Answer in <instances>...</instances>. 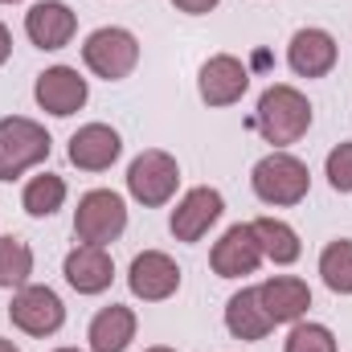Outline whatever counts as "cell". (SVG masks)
<instances>
[{
	"label": "cell",
	"instance_id": "1",
	"mask_svg": "<svg viewBox=\"0 0 352 352\" xmlns=\"http://www.w3.org/2000/svg\"><path fill=\"white\" fill-rule=\"evenodd\" d=\"M254 127H258V135H263L266 144H274V148L299 144L307 135V127H311V102H307V94L287 87V82L266 87L263 98H258V111H254Z\"/></svg>",
	"mask_w": 352,
	"mask_h": 352
},
{
	"label": "cell",
	"instance_id": "2",
	"mask_svg": "<svg viewBox=\"0 0 352 352\" xmlns=\"http://www.w3.org/2000/svg\"><path fill=\"white\" fill-rule=\"evenodd\" d=\"M250 188H254V197H258L263 205L291 209V205H299V201L311 192V173H307V164H303L299 156L274 148V152H266L263 160L254 164Z\"/></svg>",
	"mask_w": 352,
	"mask_h": 352
},
{
	"label": "cell",
	"instance_id": "3",
	"mask_svg": "<svg viewBox=\"0 0 352 352\" xmlns=\"http://www.w3.org/2000/svg\"><path fill=\"white\" fill-rule=\"evenodd\" d=\"M50 148H54V140L37 119H25V115L0 119V180H16L29 168L45 164Z\"/></svg>",
	"mask_w": 352,
	"mask_h": 352
},
{
	"label": "cell",
	"instance_id": "4",
	"mask_svg": "<svg viewBox=\"0 0 352 352\" xmlns=\"http://www.w3.org/2000/svg\"><path fill=\"white\" fill-rule=\"evenodd\" d=\"M82 62L94 78L102 82H123L140 66V37L123 25H102L82 41Z\"/></svg>",
	"mask_w": 352,
	"mask_h": 352
},
{
	"label": "cell",
	"instance_id": "5",
	"mask_svg": "<svg viewBox=\"0 0 352 352\" xmlns=\"http://www.w3.org/2000/svg\"><path fill=\"white\" fill-rule=\"evenodd\" d=\"M127 230V201L115 188H90L74 209V238L82 246H111Z\"/></svg>",
	"mask_w": 352,
	"mask_h": 352
},
{
	"label": "cell",
	"instance_id": "6",
	"mask_svg": "<svg viewBox=\"0 0 352 352\" xmlns=\"http://www.w3.org/2000/svg\"><path fill=\"white\" fill-rule=\"evenodd\" d=\"M176 188H180V164H176V156L160 152V148H148L127 164V192L144 209L168 205L176 197Z\"/></svg>",
	"mask_w": 352,
	"mask_h": 352
},
{
	"label": "cell",
	"instance_id": "7",
	"mask_svg": "<svg viewBox=\"0 0 352 352\" xmlns=\"http://www.w3.org/2000/svg\"><path fill=\"white\" fill-rule=\"evenodd\" d=\"M8 320H12V328H21L25 336H54V332H62V324H66V303H62V295H58L54 287L25 283L21 291H12Z\"/></svg>",
	"mask_w": 352,
	"mask_h": 352
},
{
	"label": "cell",
	"instance_id": "8",
	"mask_svg": "<svg viewBox=\"0 0 352 352\" xmlns=\"http://www.w3.org/2000/svg\"><path fill=\"white\" fill-rule=\"evenodd\" d=\"M226 213V197L209 184H197L188 188L180 201H176L173 217H168V230H173L176 242H201Z\"/></svg>",
	"mask_w": 352,
	"mask_h": 352
},
{
	"label": "cell",
	"instance_id": "9",
	"mask_svg": "<svg viewBox=\"0 0 352 352\" xmlns=\"http://www.w3.org/2000/svg\"><path fill=\"white\" fill-rule=\"evenodd\" d=\"M33 98H37V107H41L45 115H54V119H70V115H78V111L87 107L90 87H87V78H82L74 66H50V70L37 74V82H33Z\"/></svg>",
	"mask_w": 352,
	"mask_h": 352
},
{
	"label": "cell",
	"instance_id": "10",
	"mask_svg": "<svg viewBox=\"0 0 352 352\" xmlns=\"http://www.w3.org/2000/svg\"><path fill=\"white\" fill-rule=\"evenodd\" d=\"M263 263H266L263 246H258L250 221L230 226V230L213 242V250H209V266H213V274H221V278H246V274H254Z\"/></svg>",
	"mask_w": 352,
	"mask_h": 352
},
{
	"label": "cell",
	"instance_id": "11",
	"mask_svg": "<svg viewBox=\"0 0 352 352\" xmlns=\"http://www.w3.org/2000/svg\"><path fill=\"white\" fill-rule=\"evenodd\" d=\"M127 287L144 303H164V299H173L176 291H180V266L164 250H144V254L131 258Z\"/></svg>",
	"mask_w": 352,
	"mask_h": 352
},
{
	"label": "cell",
	"instance_id": "12",
	"mask_svg": "<svg viewBox=\"0 0 352 352\" xmlns=\"http://www.w3.org/2000/svg\"><path fill=\"white\" fill-rule=\"evenodd\" d=\"M78 33V12L66 4V0H37L29 12H25V37L37 45V50H66Z\"/></svg>",
	"mask_w": 352,
	"mask_h": 352
},
{
	"label": "cell",
	"instance_id": "13",
	"mask_svg": "<svg viewBox=\"0 0 352 352\" xmlns=\"http://www.w3.org/2000/svg\"><path fill=\"white\" fill-rule=\"evenodd\" d=\"M336 58H340V45L328 29L320 25H307V29H295L291 33V45H287V66L299 74V78H324L336 70Z\"/></svg>",
	"mask_w": 352,
	"mask_h": 352
},
{
	"label": "cell",
	"instance_id": "14",
	"mask_svg": "<svg viewBox=\"0 0 352 352\" xmlns=\"http://www.w3.org/2000/svg\"><path fill=\"white\" fill-rule=\"evenodd\" d=\"M246 90H250V70L234 54H213L197 74V94L205 107H234Z\"/></svg>",
	"mask_w": 352,
	"mask_h": 352
},
{
	"label": "cell",
	"instance_id": "15",
	"mask_svg": "<svg viewBox=\"0 0 352 352\" xmlns=\"http://www.w3.org/2000/svg\"><path fill=\"white\" fill-rule=\"evenodd\" d=\"M70 164L82 168V173H107L119 156H123V140L115 127L107 123H87L70 135V148H66Z\"/></svg>",
	"mask_w": 352,
	"mask_h": 352
},
{
	"label": "cell",
	"instance_id": "16",
	"mask_svg": "<svg viewBox=\"0 0 352 352\" xmlns=\"http://www.w3.org/2000/svg\"><path fill=\"white\" fill-rule=\"evenodd\" d=\"M66 283L78 291V295H102L111 283H115V258L107 254V246H74L62 263Z\"/></svg>",
	"mask_w": 352,
	"mask_h": 352
},
{
	"label": "cell",
	"instance_id": "17",
	"mask_svg": "<svg viewBox=\"0 0 352 352\" xmlns=\"http://www.w3.org/2000/svg\"><path fill=\"white\" fill-rule=\"evenodd\" d=\"M258 299H263L274 328L278 324H299L307 316V307H311V287L303 278H295V274H274L258 287Z\"/></svg>",
	"mask_w": 352,
	"mask_h": 352
},
{
	"label": "cell",
	"instance_id": "18",
	"mask_svg": "<svg viewBox=\"0 0 352 352\" xmlns=\"http://www.w3.org/2000/svg\"><path fill=\"white\" fill-rule=\"evenodd\" d=\"M135 328H140V320L123 303H111V307L94 311V320H90V328H87L90 352H127L131 340H135Z\"/></svg>",
	"mask_w": 352,
	"mask_h": 352
},
{
	"label": "cell",
	"instance_id": "19",
	"mask_svg": "<svg viewBox=\"0 0 352 352\" xmlns=\"http://www.w3.org/2000/svg\"><path fill=\"white\" fill-rule=\"evenodd\" d=\"M226 328H230L234 340H246V344L270 336L274 324H270L263 299H258V287H242V291L230 295V303H226Z\"/></svg>",
	"mask_w": 352,
	"mask_h": 352
},
{
	"label": "cell",
	"instance_id": "20",
	"mask_svg": "<svg viewBox=\"0 0 352 352\" xmlns=\"http://www.w3.org/2000/svg\"><path fill=\"white\" fill-rule=\"evenodd\" d=\"M250 226H254V238H258V246H263V258H266V263H274V266L299 263L303 242H299L295 226H287L283 217H254Z\"/></svg>",
	"mask_w": 352,
	"mask_h": 352
},
{
	"label": "cell",
	"instance_id": "21",
	"mask_svg": "<svg viewBox=\"0 0 352 352\" xmlns=\"http://www.w3.org/2000/svg\"><path fill=\"white\" fill-rule=\"evenodd\" d=\"M66 180L58 173H37L29 176V184H25V192H21V205H25V213L29 217H54L62 205H66Z\"/></svg>",
	"mask_w": 352,
	"mask_h": 352
},
{
	"label": "cell",
	"instance_id": "22",
	"mask_svg": "<svg viewBox=\"0 0 352 352\" xmlns=\"http://www.w3.org/2000/svg\"><path fill=\"white\" fill-rule=\"evenodd\" d=\"M33 278V246L25 238L4 234L0 238V287L4 291H21Z\"/></svg>",
	"mask_w": 352,
	"mask_h": 352
},
{
	"label": "cell",
	"instance_id": "23",
	"mask_svg": "<svg viewBox=\"0 0 352 352\" xmlns=\"http://www.w3.org/2000/svg\"><path fill=\"white\" fill-rule=\"evenodd\" d=\"M320 278L332 295H352V238H336L320 254Z\"/></svg>",
	"mask_w": 352,
	"mask_h": 352
},
{
	"label": "cell",
	"instance_id": "24",
	"mask_svg": "<svg viewBox=\"0 0 352 352\" xmlns=\"http://www.w3.org/2000/svg\"><path fill=\"white\" fill-rule=\"evenodd\" d=\"M283 352H336V336H332V328H328V324L299 320V324H291Z\"/></svg>",
	"mask_w": 352,
	"mask_h": 352
},
{
	"label": "cell",
	"instance_id": "25",
	"mask_svg": "<svg viewBox=\"0 0 352 352\" xmlns=\"http://www.w3.org/2000/svg\"><path fill=\"white\" fill-rule=\"evenodd\" d=\"M324 176L332 184V192H352V140L336 144L324 160Z\"/></svg>",
	"mask_w": 352,
	"mask_h": 352
},
{
	"label": "cell",
	"instance_id": "26",
	"mask_svg": "<svg viewBox=\"0 0 352 352\" xmlns=\"http://www.w3.org/2000/svg\"><path fill=\"white\" fill-rule=\"evenodd\" d=\"M173 4L180 12H188V16H205V12H213L221 0H173Z\"/></svg>",
	"mask_w": 352,
	"mask_h": 352
},
{
	"label": "cell",
	"instance_id": "27",
	"mask_svg": "<svg viewBox=\"0 0 352 352\" xmlns=\"http://www.w3.org/2000/svg\"><path fill=\"white\" fill-rule=\"evenodd\" d=\"M12 58V33H8V25L0 21V66Z\"/></svg>",
	"mask_w": 352,
	"mask_h": 352
},
{
	"label": "cell",
	"instance_id": "28",
	"mask_svg": "<svg viewBox=\"0 0 352 352\" xmlns=\"http://www.w3.org/2000/svg\"><path fill=\"white\" fill-rule=\"evenodd\" d=\"M0 352H21V349H16L12 340H4V336H0Z\"/></svg>",
	"mask_w": 352,
	"mask_h": 352
},
{
	"label": "cell",
	"instance_id": "29",
	"mask_svg": "<svg viewBox=\"0 0 352 352\" xmlns=\"http://www.w3.org/2000/svg\"><path fill=\"white\" fill-rule=\"evenodd\" d=\"M144 352H176V349H168V344H156V349H144Z\"/></svg>",
	"mask_w": 352,
	"mask_h": 352
},
{
	"label": "cell",
	"instance_id": "30",
	"mask_svg": "<svg viewBox=\"0 0 352 352\" xmlns=\"http://www.w3.org/2000/svg\"><path fill=\"white\" fill-rule=\"evenodd\" d=\"M54 352H82V349H54Z\"/></svg>",
	"mask_w": 352,
	"mask_h": 352
},
{
	"label": "cell",
	"instance_id": "31",
	"mask_svg": "<svg viewBox=\"0 0 352 352\" xmlns=\"http://www.w3.org/2000/svg\"><path fill=\"white\" fill-rule=\"evenodd\" d=\"M0 4H21V0H0Z\"/></svg>",
	"mask_w": 352,
	"mask_h": 352
}]
</instances>
